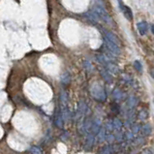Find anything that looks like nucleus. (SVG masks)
<instances>
[{"label":"nucleus","instance_id":"1","mask_svg":"<svg viewBox=\"0 0 154 154\" xmlns=\"http://www.w3.org/2000/svg\"><path fill=\"white\" fill-rule=\"evenodd\" d=\"M90 93L93 98L98 101H104L106 99V91L105 87L99 82H93L90 86Z\"/></svg>","mask_w":154,"mask_h":154},{"label":"nucleus","instance_id":"2","mask_svg":"<svg viewBox=\"0 0 154 154\" xmlns=\"http://www.w3.org/2000/svg\"><path fill=\"white\" fill-rule=\"evenodd\" d=\"M92 10L99 16L100 19H101L103 22H106L107 24H110V25L112 24V19H110V16H109V14L106 12V10L103 7H101V6H99V5H96L92 8Z\"/></svg>","mask_w":154,"mask_h":154},{"label":"nucleus","instance_id":"3","mask_svg":"<svg viewBox=\"0 0 154 154\" xmlns=\"http://www.w3.org/2000/svg\"><path fill=\"white\" fill-rule=\"evenodd\" d=\"M117 2H118V6L120 8V11L122 12L123 16H125L126 19H128V21H131L133 19V12H132V10L130 9V7H128L127 5H125L124 3L121 1V0H117Z\"/></svg>","mask_w":154,"mask_h":154},{"label":"nucleus","instance_id":"4","mask_svg":"<svg viewBox=\"0 0 154 154\" xmlns=\"http://www.w3.org/2000/svg\"><path fill=\"white\" fill-rule=\"evenodd\" d=\"M104 43H105L106 48H108L110 52H112L113 53H115L116 55L120 54V48L118 45L115 44L113 42L110 41V40L107 38V37L104 36Z\"/></svg>","mask_w":154,"mask_h":154},{"label":"nucleus","instance_id":"5","mask_svg":"<svg viewBox=\"0 0 154 154\" xmlns=\"http://www.w3.org/2000/svg\"><path fill=\"white\" fill-rule=\"evenodd\" d=\"M63 121H64V118H63V115L61 110H56L55 112V115H54V123L55 125L58 127V128H62L63 127Z\"/></svg>","mask_w":154,"mask_h":154},{"label":"nucleus","instance_id":"6","mask_svg":"<svg viewBox=\"0 0 154 154\" xmlns=\"http://www.w3.org/2000/svg\"><path fill=\"white\" fill-rule=\"evenodd\" d=\"M103 36L107 37V38H108V39L110 40V41L113 42V43H115V44L118 45V46L120 47V41H119V39L117 38V36H115L112 32H110V31H107V30L103 29Z\"/></svg>","mask_w":154,"mask_h":154},{"label":"nucleus","instance_id":"7","mask_svg":"<svg viewBox=\"0 0 154 154\" xmlns=\"http://www.w3.org/2000/svg\"><path fill=\"white\" fill-rule=\"evenodd\" d=\"M137 28H138L139 33L142 36L145 35L147 33V30H148V24H147L146 21H140L137 23Z\"/></svg>","mask_w":154,"mask_h":154},{"label":"nucleus","instance_id":"8","mask_svg":"<svg viewBox=\"0 0 154 154\" xmlns=\"http://www.w3.org/2000/svg\"><path fill=\"white\" fill-rule=\"evenodd\" d=\"M67 104H68V96H67L66 91L62 90L61 93H60V107H61V109L68 108Z\"/></svg>","mask_w":154,"mask_h":154},{"label":"nucleus","instance_id":"9","mask_svg":"<svg viewBox=\"0 0 154 154\" xmlns=\"http://www.w3.org/2000/svg\"><path fill=\"white\" fill-rule=\"evenodd\" d=\"M100 73H101L102 78L105 80L107 82H108V83H112V76H110V73L108 71V70L103 69V70L100 71Z\"/></svg>","mask_w":154,"mask_h":154},{"label":"nucleus","instance_id":"10","mask_svg":"<svg viewBox=\"0 0 154 154\" xmlns=\"http://www.w3.org/2000/svg\"><path fill=\"white\" fill-rule=\"evenodd\" d=\"M105 68L108 70V71L110 73V74H117L118 71H119V69H118V67L116 66L115 64H113V63H112V61H110L108 65H107Z\"/></svg>","mask_w":154,"mask_h":154},{"label":"nucleus","instance_id":"11","mask_svg":"<svg viewBox=\"0 0 154 154\" xmlns=\"http://www.w3.org/2000/svg\"><path fill=\"white\" fill-rule=\"evenodd\" d=\"M140 132L143 133V136H148V135H150V134H151V132H152L151 126H150L149 124L143 125V126L142 127V130H140Z\"/></svg>","mask_w":154,"mask_h":154},{"label":"nucleus","instance_id":"12","mask_svg":"<svg viewBox=\"0 0 154 154\" xmlns=\"http://www.w3.org/2000/svg\"><path fill=\"white\" fill-rule=\"evenodd\" d=\"M79 110H81V112L83 113L85 115H87V112H88V107H87V105L83 102V101H81L80 102V104H79Z\"/></svg>","mask_w":154,"mask_h":154},{"label":"nucleus","instance_id":"13","mask_svg":"<svg viewBox=\"0 0 154 154\" xmlns=\"http://www.w3.org/2000/svg\"><path fill=\"white\" fill-rule=\"evenodd\" d=\"M106 135L107 133H105V129H101L97 134V142L102 143L106 140Z\"/></svg>","mask_w":154,"mask_h":154},{"label":"nucleus","instance_id":"14","mask_svg":"<svg viewBox=\"0 0 154 154\" xmlns=\"http://www.w3.org/2000/svg\"><path fill=\"white\" fill-rule=\"evenodd\" d=\"M136 105H137V99L134 96L129 97L128 101H127V106H128V108L130 110H132Z\"/></svg>","mask_w":154,"mask_h":154},{"label":"nucleus","instance_id":"15","mask_svg":"<svg viewBox=\"0 0 154 154\" xmlns=\"http://www.w3.org/2000/svg\"><path fill=\"white\" fill-rule=\"evenodd\" d=\"M27 152L29 153H32V154H41L43 153V150L40 148L39 146H36V145H33L31 146L30 148L27 150Z\"/></svg>","mask_w":154,"mask_h":154},{"label":"nucleus","instance_id":"16","mask_svg":"<svg viewBox=\"0 0 154 154\" xmlns=\"http://www.w3.org/2000/svg\"><path fill=\"white\" fill-rule=\"evenodd\" d=\"M112 123H113V128H115V130H116V131H120V129L122 128V122L120 121V120L118 118H115L112 120Z\"/></svg>","mask_w":154,"mask_h":154},{"label":"nucleus","instance_id":"17","mask_svg":"<svg viewBox=\"0 0 154 154\" xmlns=\"http://www.w3.org/2000/svg\"><path fill=\"white\" fill-rule=\"evenodd\" d=\"M112 152H115V150L112 149V145H106L100 150V153H112Z\"/></svg>","mask_w":154,"mask_h":154},{"label":"nucleus","instance_id":"18","mask_svg":"<svg viewBox=\"0 0 154 154\" xmlns=\"http://www.w3.org/2000/svg\"><path fill=\"white\" fill-rule=\"evenodd\" d=\"M94 140H95V138H94V136L93 135H89L88 136V138H87V140H86V145H87V147H92L93 145H94Z\"/></svg>","mask_w":154,"mask_h":154},{"label":"nucleus","instance_id":"19","mask_svg":"<svg viewBox=\"0 0 154 154\" xmlns=\"http://www.w3.org/2000/svg\"><path fill=\"white\" fill-rule=\"evenodd\" d=\"M139 119L140 120H145L147 118V116H148V112H146L145 110H140V112H139Z\"/></svg>","mask_w":154,"mask_h":154},{"label":"nucleus","instance_id":"20","mask_svg":"<svg viewBox=\"0 0 154 154\" xmlns=\"http://www.w3.org/2000/svg\"><path fill=\"white\" fill-rule=\"evenodd\" d=\"M106 140H107V142H108L109 143H112L116 139H115V136H113L112 134H110V133L108 134V133H107V135H106Z\"/></svg>","mask_w":154,"mask_h":154},{"label":"nucleus","instance_id":"21","mask_svg":"<svg viewBox=\"0 0 154 154\" xmlns=\"http://www.w3.org/2000/svg\"><path fill=\"white\" fill-rule=\"evenodd\" d=\"M134 67H135V69L137 70V71H139L140 73L143 72V65L139 60H136V61L134 62Z\"/></svg>","mask_w":154,"mask_h":154},{"label":"nucleus","instance_id":"22","mask_svg":"<svg viewBox=\"0 0 154 154\" xmlns=\"http://www.w3.org/2000/svg\"><path fill=\"white\" fill-rule=\"evenodd\" d=\"M113 96H115V99H117V100H120L122 98V96H123V93L120 91L119 89H115V91H113Z\"/></svg>","mask_w":154,"mask_h":154},{"label":"nucleus","instance_id":"23","mask_svg":"<svg viewBox=\"0 0 154 154\" xmlns=\"http://www.w3.org/2000/svg\"><path fill=\"white\" fill-rule=\"evenodd\" d=\"M105 128L108 130V132L112 131V130L115 129V128H113V123H112V121H108V122H107Z\"/></svg>","mask_w":154,"mask_h":154},{"label":"nucleus","instance_id":"24","mask_svg":"<svg viewBox=\"0 0 154 154\" xmlns=\"http://www.w3.org/2000/svg\"><path fill=\"white\" fill-rule=\"evenodd\" d=\"M133 132H126L125 133V139L127 140H134V135H133Z\"/></svg>","mask_w":154,"mask_h":154},{"label":"nucleus","instance_id":"25","mask_svg":"<svg viewBox=\"0 0 154 154\" xmlns=\"http://www.w3.org/2000/svg\"><path fill=\"white\" fill-rule=\"evenodd\" d=\"M140 130H142V128L140 127V125H137V124H135V125H133V127H132V132L134 133V134H137V133H139Z\"/></svg>","mask_w":154,"mask_h":154},{"label":"nucleus","instance_id":"26","mask_svg":"<svg viewBox=\"0 0 154 154\" xmlns=\"http://www.w3.org/2000/svg\"><path fill=\"white\" fill-rule=\"evenodd\" d=\"M123 138H125V135H123V134H120V133H117L115 135V139L116 140H118V142H123Z\"/></svg>","mask_w":154,"mask_h":154},{"label":"nucleus","instance_id":"27","mask_svg":"<svg viewBox=\"0 0 154 154\" xmlns=\"http://www.w3.org/2000/svg\"><path fill=\"white\" fill-rule=\"evenodd\" d=\"M143 154H145V153H154V151H151V150H149V149H145V150H143Z\"/></svg>","mask_w":154,"mask_h":154},{"label":"nucleus","instance_id":"28","mask_svg":"<svg viewBox=\"0 0 154 154\" xmlns=\"http://www.w3.org/2000/svg\"><path fill=\"white\" fill-rule=\"evenodd\" d=\"M150 75H151V77L154 79V68L151 70V71H150Z\"/></svg>","mask_w":154,"mask_h":154},{"label":"nucleus","instance_id":"29","mask_svg":"<svg viewBox=\"0 0 154 154\" xmlns=\"http://www.w3.org/2000/svg\"><path fill=\"white\" fill-rule=\"evenodd\" d=\"M151 31H152V33L154 34V25H152V26H151Z\"/></svg>","mask_w":154,"mask_h":154},{"label":"nucleus","instance_id":"30","mask_svg":"<svg viewBox=\"0 0 154 154\" xmlns=\"http://www.w3.org/2000/svg\"><path fill=\"white\" fill-rule=\"evenodd\" d=\"M153 102H154V100H153Z\"/></svg>","mask_w":154,"mask_h":154}]
</instances>
